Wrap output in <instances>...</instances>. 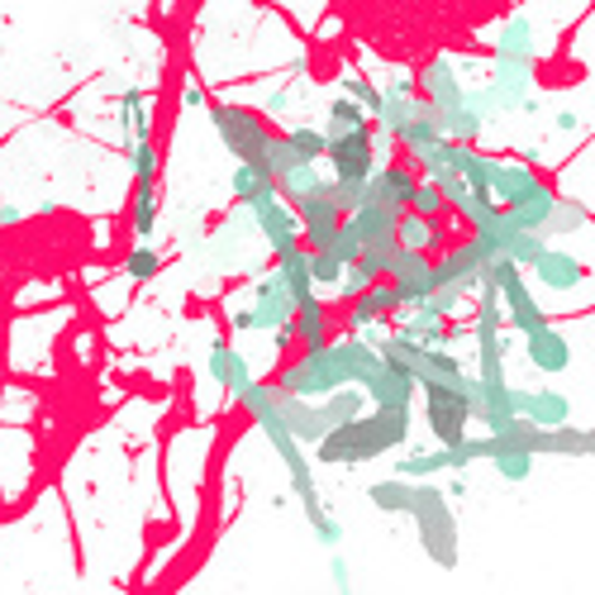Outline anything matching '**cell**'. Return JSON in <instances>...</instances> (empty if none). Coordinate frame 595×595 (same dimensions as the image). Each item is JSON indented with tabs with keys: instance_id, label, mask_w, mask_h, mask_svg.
<instances>
[{
	"instance_id": "obj_13",
	"label": "cell",
	"mask_w": 595,
	"mask_h": 595,
	"mask_svg": "<svg viewBox=\"0 0 595 595\" xmlns=\"http://www.w3.org/2000/svg\"><path fill=\"white\" fill-rule=\"evenodd\" d=\"M515 415L525 419L529 429H562L572 425V400L562 396V390H515Z\"/></svg>"
},
{
	"instance_id": "obj_54",
	"label": "cell",
	"mask_w": 595,
	"mask_h": 595,
	"mask_svg": "<svg viewBox=\"0 0 595 595\" xmlns=\"http://www.w3.org/2000/svg\"><path fill=\"white\" fill-rule=\"evenodd\" d=\"M20 220H24L20 206H0V224H5V229H10V224H20Z\"/></svg>"
},
{
	"instance_id": "obj_41",
	"label": "cell",
	"mask_w": 595,
	"mask_h": 595,
	"mask_svg": "<svg viewBox=\"0 0 595 595\" xmlns=\"http://www.w3.org/2000/svg\"><path fill=\"white\" fill-rule=\"evenodd\" d=\"M124 120H129L134 143H153V120H148V110H143V91H139V86H129V91H124Z\"/></svg>"
},
{
	"instance_id": "obj_11",
	"label": "cell",
	"mask_w": 595,
	"mask_h": 595,
	"mask_svg": "<svg viewBox=\"0 0 595 595\" xmlns=\"http://www.w3.org/2000/svg\"><path fill=\"white\" fill-rule=\"evenodd\" d=\"M415 91H425L419 100H425L433 114H448V110H453L458 100H462V91H467V86H462V71H458L453 57L439 53V57H429V67L415 77Z\"/></svg>"
},
{
	"instance_id": "obj_30",
	"label": "cell",
	"mask_w": 595,
	"mask_h": 595,
	"mask_svg": "<svg viewBox=\"0 0 595 595\" xmlns=\"http://www.w3.org/2000/svg\"><path fill=\"white\" fill-rule=\"evenodd\" d=\"M396 220H400V214H396V210H382V206H362L357 214H348V224L357 229L362 249H367V243H386V239H396Z\"/></svg>"
},
{
	"instance_id": "obj_12",
	"label": "cell",
	"mask_w": 595,
	"mask_h": 595,
	"mask_svg": "<svg viewBox=\"0 0 595 595\" xmlns=\"http://www.w3.org/2000/svg\"><path fill=\"white\" fill-rule=\"evenodd\" d=\"M543 186H548V181H543L529 163H500V157H496V177H491V200H496V210H519V206H529V200L539 196Z\"/></svg>"
},
{
	"instance_id": "obj_10",
	"label": "cell",
	"mask_w": 595,
	"mask_h": 595,
	"mask_svg": "<svg viewBox=\"0 0 595 595\" xmlns=\"http://www.w3.org/2000/svg\"><path fill=\"white\" fill-rule=\"evenodd\" d=\"M253 214V224H257V234H263L272 243V253H277V263L282 257H291L300 253V224H296V210L286 206V200L277 191H267V196H257L253 206H243Z\"/></svg>"
},
{
	"instance_id": "obj_35",
	"label": "cell",
	"mask_w": 595,
	"mask_h": 595,
	"mask_svg": "<svg viewBox=\"0 0 595 595\" xmlns=\"http://www.w3.org/2000/svg\"><path fill=\"white\" fill-rule=\"evenodd\" d=\"M448 472V458H443V448H433V453H410V458H400L396 462V482H429V476H439Z\"/></svg>"
},
{
	"instance_id": "obj_26",
	"label": "cell",
	"mask_w": 595,
	"mask_h": 595,
	"mask_svg": "<svg viewBox=\"0 0 595 595\" xmlns=\"http://www.w3.org/2000/svg\"><path fill=\"white\" fill-rule=\"evenodd\" d=\"M553 206H558V191H553V186H543L529 206L500 210V220H505V229H515V234H539L543 239V224H548V214H553Z\"/></svg>"
},
{
	"instance_id": "obj_36",
	"label": "cell",
	"mask_w": 595,
	"mask_h": 595,
	"mask_svg": "<svg viewBox=\"0 0 595 595\" xmlns=\"http://www.w3.org/2000/svg\"><path fill=\"white\" fill-rule=\"evenodd\" d=\"M339 96L348 100V106H357L362 114H367V120H372L376 110H382V86H372L367 77H357V71H353V77H343V81H339Z\"/></svg>"
},
{
	"instance_id": "obj_3",
	"label": "cell",
	"mask_w": 595,
	"mask_h": 595,
	"mask_svg": "<svg viewBox=\"0 0 595 595\" xmlns=\"http://www.w3.org/2000/svg\"><path fill=\"white\" fill-rule=\"evenodd\" d=\"M243 410L253 415V425L267 433L272 439V448H277L282 453V462H286V472H291V491L300 496V505H305V515H310V525L319 515H329L324 505H319V486H315V476H310V458H305V448L291 439V433H286V425L277 419V410H272V382H249L234 396Z\"/></svg>"
},
{
	"instance_id": "obj_21",
	"label": "cell",
	"mask_w": 595,
	"mask_h": 595,
	"mask_svg": "<svg viewBox=\"0 0 595 595\" xmlns=\"http://www.w3.org/2000/svg\"><path fill=\"white\" fill-rule=\"evenodd\" d=\"M496 57H505V63H529L539 57V34H533V20L529 14H510V20L500 24L496 34Z\"/></svg>"
},
{
	"instance_id": "obj_5",
	"label": "cell",
	"mask_w": 595,
	"mask_h": 595,
	"mask_svg": "<svg viewBox=\"0 0 595 595\" xmlns=\"http://www.w3.org/2000/svg\"><path fill=\"white\" fill-rule=\"evenodd\" d=\"M419 390H425L429 433L439 439V448H458L467 439V419H476V405H482L476 376H462L458 386H419Z\"/></svg>"
},
{
	"instance_id": "obj_53",
	"label": "cell",
	"mask_w": 595,
	"mask_h": 595,
	"mask_svg": "<svg viewBox=\"0 0 595 595\" xmlns=\"http://www.w3.org/2000/svg\"><path fill=\"white\" fill-rule=\"evenodd\" d=\"M333 582H339V595H353V586H348V562L333 558Z\"/></svg>"
},
{
	"instance_id": "obj_27",
	"label": "cell",
	"mask_w": 595,
	"mask_h": 595,
	"mask_svg": "<svg viewBox=\"0 0 595 595\" xmlns=\"http://www.w3.org/2000/svg\"><path fill=\"white\" fill-rule=\"evenodd\" d=\"M396 243L405 253H419V257H429L433 249L443 243V224H433V220H419V214L405 210L400 220H396Z\"/></svg>"
},
{
	"instance_id": "obj_51",
	"label": "cell",
	"mask_w": 595,
	"mask_h": 595,
	"mask_svg": "<svg viewBox=\"0 0 595 595\" xmlns=\"http://www.w3.org/2000/svg\"><path fill=\"white\" fill-rule=\"evenodd\" d=\"M553 124L562 129V134H576V129H582V114H576V110H558Z\"/></svg>"
},
{
	"instance_id": "obj_20",
	"label": "cell",
	"mask_w": 595,
	"mask_h": 595,
	"mask_svg": "<svg viewBox=\"0 0 595 595\" xmlns=\"http://www.w3.org/2000/svg\"><path fill=\"white\" fill-rule=\"evenodd\" d=\"M525 348H529V362L543 376H562V372L572 367V339L562 329H553V324L539 329L533 339H525Z\"/></svg>"
},
{
	"instance_id": "obj_16",
	"label": "cell",
	"mask_w": 595,
	"mask_h": 595,
	"mask_svg": "<svg viewBox=\"0 0 595 595\" xmlns=\"http://www.w3.org/2000/svg\"><path fill=\"white\" fill-rule=\"evenodd\" d=\"M415 186H419V177H415L410 167H405V163H386V167H376L372 181H367V206H382V210L405 214V210H410Z\"/></svg>"
},
{
	"instance_id": "obj_9",
	"label": "cell",
	"mask_w": 595,
	"mask_h": 595,
	"mask_svg": "<svg viewBox=\"0 0 595 595\" xmlns=\"http://www.w3.org/2000/svg\"><path fill=\"white\" fill-rule=\"evenodd\" d=\"M324 163H329V181H333V186H367L372 172H376L372 129H362V134H348V139H329Z\"/></svg>"
},
{
	"instance_id": "obj_4",
	"label": "cell",
	"mask_w": 595,
	"mask_h": 595,
	"mask_svg": "<svg viewBox=\"0 0 595 595\" xmlns=\"http://www.w3.org/2000/svg\"><path fill=\"white\" fill-rule=\"evenodd\" d=\"M410 519L419 529V548H425L443 572H453L462 539H458V519H453V505H448V491H439L433 482H419L415 500H410Z\"/></svg>"
},
{
	"instance_id": "obj_55",
	"label": "cell",
	"mask_w": 595,
	"mask_h": 595,
	"mask_svg": "<svg viewBox=\"0 0 595 595\" xmlns=\"http://www.w3.org/2000/svg\"><path fill=\"white\" fill-rule=\"evenodd\" d=\"M272 343H277V348H291V343H296V333H291V324H286V329H277V333H272Z\"/></svg>"
},
{
	"instance_id": "obj_42",
	"label": "cell",
	"mask_w": 595,
	"mask_h": 595,
	"mask_svg": "<svg viewBox=\"0 0 595 595\" xmlns=\"http://www.w3.org/2000/svg\"><path fill=\"white\" fill-rule=\"evenodd\" d=\"M157 272H163V257H157V249H148V243H139V249L124 257V277L129 282H153Z\"/></svg>"
},
{
	"instance_id": "obj_8",
	"label": "cell",
	"mask_w": 595,
	"mask_h": 595,
	"mask_svg": "<svg viewBox=\"0 0 595 595\" xmlns=\"http://www.w3.org/2000/svg\"><path fill=\"white\" fill-rule=\"evenodd\" d=\"M291 319H296L291 296H286V286H282L277 272H267V277H257V286H253V305H239V310H234V329H243V333H277V329L291 324Z\"/></svg>"
},
{
	"instance_id": "obj_47",
	"label": "cell",
	"mask_w": 595,
	"mask_h": 595,
	"mask_svg": "<svg viewBox=\"0 0 595 595\" xmlns=\"http://www.w3.org/2000/svg\"><path fill=\"white\" fill-rule=\"evenodd\" d=\"M305 267H310L315 291H319V286H339V282H343V267L333 263L329 253H305Z\"/></svg>"
},
{
	"instance_id": "obj_52",
	"label": "cell",
	"mask_w": 595,
	"mask_h": 595,
	"mask_svg": "<svg viewBox=\"0 0 595 595\" xmlns=\"http://www.w3.org/2000/svg\"><path fill=\"white\" fill-rule=\"evenodd\" d=\"M181 106H186V110H200V106H210V100H206V91H200V86H186V91H181Z\"/></svg>"
},
{
	"instance_id": "obj_37",
	"label": "cell",
	"mask_w": 595,
	"mask_h": 595,
	"mask_svg": "<svg viewBox=\"0 0 595 595\" xmlns=\"http://www.w3.org/2000/svg\"><path fill=\"white\" fill-rule=\"evenodd\" d=\"M286 143H291V153L300 157V163H310V167H319L324 163V134H319V129H310V124H300V129H291V134H286Z\"/></svg>"
},
{
	"instance_id": "obj_31",
	"label": "cell",
	"mask_w": 595,
	"mask_h": 595,
	"mask_svg": "<svg viewBox=\"0 0 595 595\" xmlns=\"http://www.w3.org/2000/svg\"><path fill=\"white\" fill-rule=\"evenodd\" d=\"M405 153H415V148H433V143H443V134H439V114H433L425 100L415 96V114H410V124H405V134L396 139Z\"/></svg>"
},
{
	"instance_id": "obj_25",
	"label": "cell",
	"mask_w": 595,
	"mask_h": 595,
	"mask_svg": "<svg viewBox=\"0 0 595 595\" xmlns=\"http://www.w3.org/2000/svg\"><path fill=\"white\" fill-rule=\"evenodd\" d=\"M277 196L286 200V206H300V200H315V196H329V177L319 167H310V163H296L286 177L277 181Z\"/></svg>"
},
{
	"instance_id": "obj_34",
	"label": "cell",
	"mask_w": 595,
	"mask_h": 595,
	"mask_svg": "<svg viewBox=\"0 0 595 595\" xmlns=\"http://www.w3.org/2000/svg\"><path fill=\"white\" fill-rule=\"evenodd\" d=\"M586 220H591L586 206H576V200H562L558 196V206H553V214H548V224H543V243L548 239H562V234H576V229H586Z\"/></svg>"
},
{
	"instance_id": "obj_38",
	"label": "cell",
	"mask_w": 595,
	"mask_h": 595,
	"mask_svg": "<svg viewBox=\"0 0 595 595\" xmlns=\"http://www.w3.org/2000/svg\"><path fill=\"white\" fill-rule=\"evenodd\" d=\"M548 253V243L539 239V234H510V243H505V263H515L519 272H525V267H533V263H539V257Z\"/></svg>"
},
{
	"instance_id": "obj_1",
	"label": "cell",
	"mask_w": 595,
	"mask_h": 595,
	"mask_svg": "<svg viewBox=\"0 0 595 595\" xmlns=\"http://www.w3.org/2000/svg\"><path fill=\"white\" fill-rule=\"evenodd\" d=\"M372 372H376V348L367 339H343V343L319 348V353L296 357L291 367L277 372V382L272 386H277L282 396H291V400L315 405V400H324V396H333V390H343V386H362Z\"/></svg>"
},
{
	"instance_id": "obj_50",
	"label": "cell",
	"mask_w": 595,
	"mask_h": 595,
	"mask_svg": "<svg viewBox=\"0 0 595 595\" xmlns=\"http://www.w3.org/2000/svg\"><path fill=\"white\" fill-rule=\"evenodd\" d=\"M286 110H291V91H272V96L263 100V120H267V114L277 120V114H286Z\"/></svg>"
},
{
	"instance_id": "obj_22",
	"label": "cell",
	"mask_w": 595,
	"mask_h": 595,
	"mask_svg": "<svg viewBox=\"0 0 595 595\" xmlns=\"http://www.w3.org/2000/svg\"><path fill=\"white\" fill-rule=\"evenodd\" d=\"M210 376H214V382H220L224 390H234V396H239V390L253 382V367H249V357H243L234 343L214 339V343H210Z\"/></svg>"
},
{
	"instance_id": "obj_32",
	"label": "cell",
	"mask_w": 595,
	"mask_h": 595,
	"mask_svg": "<svg viewBox=\"0 0 595 595\" xmlns=\"http://www.w3.org/2000/svg\"><path fill=\"white\" fill-rule=\"evenodd\" d=\"M367 500L376 505V510H386V515H410V500H415V482H372L367 486Z\"/></svg>"
},
{
	"instance_id": "obj_44",
	"label": "cell",
	"mask_w": 595,
	"mask_h": 595,
	"mask_svg": "<svg viewBox=\"0 0 595 595\" xmlns=\"http://www.w3.org/2000/svg\"><path fill=\"white\" fill-rule=\"evenodd\" d=\"M329 257H333V263H339V267H353L357 263V253H362V239H357V229L353 224H339V234H333V243H329V249H324Z\"/></svg>"
},
{
	"instance_id": "obj_43",
	"label": "cell",
	"mask_w": 595,
	"mask_h": 595,
	"mask_svg": "<svg viewBox=\"0 0 595 595\" xmlns=\"http://www.w3.org/2000/svg\"><path fill=\"white\" fill-rule=\"evenodd\" d=\"M410 214H419V220H433V224H439L443 214H448L443 196H439V186L419 181V186H415V196H410Z\"/></svg>"
},
{
	"instance_id": "obj_48",
	"label": "cell",
	"mask_w": 595,
	"mask_h": 595,
	"mask_svg": "<svg viewBox=\"0 0 595 595\" xmlns=\"http://www.w3.org/2000/svg\"><path fill=\"white\" fill-rule=\"evenodd\" d=\"M367 286H376V282H372V277H367V272H362V267H343V282L333 286V291H339V300H348V305H353L362 291H367Z\"/></svg>"
},
{
	"instance_id": "obj_49",
	"label": "cell",
	"mask_w": 595,
	"mask_h": 595,
	"mask_svg": "<svg viewBox=\"0 0 595 595\" xmlns=\"http://www.w3.org/2000/svg\"><path fill=\"white\" fill-rule=\"evenodd\" d=\"M310 529H315V539L324 543V548H339V543H343V525H339V519H333V515H319Z\"/></svg>"
},
{
	"instance_id": "obj_39",
	"label": "cell",
	"mask_w": 595,
	"mask_h": 595,
	"mask_svg": "<svg viewBox=\"0 0 595 595\" xmlns=\"http://www.w3.org/2000/svg\"><path fill=\"white\" fill-rule=\"evenodd\" d=\"M267 191H277V186H272V177L263 167H243V163L234 167V196L243 200V206H253V200L267 196Z\"/></svg>"
},
{
	"instance_id": "obj_28",
	"label": "cell",
	"mask_w": 595,
	"mask_h": 595,
	"mask_svg": "<svg viewBox=\"0 0 595 595\" xmlns=\"http://www.w3.org/2000/svg\"><path fill=\"white\" fill-rule=\"evenodd\" d=\"M291 333H296V343L305 348V353H319V348H329V315H324V300H315V305H305V310H296L291 319Z\"/></svg>"
},
{
	"instance_id": "obj_15",
	"label": "cell",
	"mask_w": 595,
	"mask_h": 595,
	"mask_svg": "<svg viewBox=\"0 0 595 595\" xmlns=\"http://www.w3.org/2000/svg\"><path fill=\"white\" fill-rule=\"evenodd\" d=\"M296 224H300V249L305 253H324L333 243V234H339L343 214L333 210L329 196H315V200H300L296 206Z\"/></svg>"
},
{
	"instance_id": "obj_17",
	"label": "cell",
	"mask_w": 595,
	"mask_h": 595,
	"mask_svg": "<svg viewBox=\"0 0 595 595\" xmlns=\"http://www.w3.org/2000/svg\"><path fill=\"white\" fill-rule=\"evenodd\" d=\"M362 396H367V405L372 410H410L415 405V382L405 372H396V367H386L382 357H376V372L367 376V382L357 386Z\"/></svg>"
},
{
	"instance_id": "obj_23",
	"label": "cell",
	"mask_w": 595,
	"mask_h": 595,
	"mask_svg": "<svg viewBox=\"0 0 595 595\" xmlns=\"http://www.w3.org/2000/svg\"><path fill=\"white\" fill-rule=\"evenodd\" d=\"M315 410H319V425H324V439H329L333 429H343V425H353L357 415H367V396H362L357 386H343V390H333V396L315 400Z\"/></svg>"
},
{
	"instance_id": "obj_29",
	"label": "cell",
	"mask_w": 595,
	"mask_h": 595,
	"mask_svg": "<svg viewBox=\"0 0 595 595\" xmlns=\"http://www.w3.org/2000/svg\"><path fill=\"white\" fill-rule=\"evenodd\" d=\"M277 277H282V286H286V296H291L296 310H305V305L319 300L315 282H310V267H305V249L291 253V257H282V263H277Z\"/></svg>"
},
{
	"instance_id": "obj_40",
	"label": "cell",
	"mask_w": 595,
	"mask_h": 595,
	"mask_svg": "<svg viewBox=\"0 0 595 595\" xmlns=\"http://www.w3.org/2000/svg\"><path fill=\"white\" fill-rule=\"evenodd\" d=\"M134 234L143 243L157 234V196H153V186H134Z\"/></svg>"
},
{
	"instance_id": "obj_6",
	"label": "cell",
	"mask_w": 595,
	"mask_h": 595,
	"mask_svg": "<svg viewBox=\"0 0 595 595\" xmlns=\"http://www.w3.org/2000/svg\"><path fill=\"white\" fill-rule=\"evenodd\" d=\"M210 124H214V134H220V143L239 157L243 167H263V153H267V139H272V129H267L263 114L249 110V106L214 100V106H210Z\"/></svg>"
},
{
	"instance_id": "obj_33",
	"label": "cell",
	"mask_w": 595,
	"mask_h": 595,
	"mask_svg": "<svg viewBox=\"0 0 595 595\" xmlns=\"http://www.w3.org/2000/svg\"><path fill=\"white\" fill-rule=\"evenodd\" d=\"M362 129H372V120H367V114H362L357 106H348V100L339 96V100H333V106H329V124L319 129V134H324V143H329V139L362 134Z\"/></svg>"
},
{
	"instance_id": "obj_45",
	"label": "cell",
	"mask_w": 595,
	"mask_h": 595,
	"mask_svg": "<svg viewBox=\"0 0 595 595\" xmlns=\"http://www.w3.org/2000/svg\"><path fill=\"white\" fill-rule=\"evenodd\" d=\"M443 458H448V472H467L476 458H486V433H482V439H472V433H467L458 448H443Z\"/></svg>"
},
{
	"instance_id": "obj_46",
	"label": "cell",
	"mask_w": 595,
	"mask_h": 595,
	"mask_svg": "<svg viewBox=\"0 0 595 595\" xmlns=\"http://www.w3.org/2000/svg\"><path fill=\"white\" fill-rule=\"evenodd\" d=\"M129 163H134V186L157 181V148L153 143H134V148H129Z\"/></svg>"
},
{
	"instance_id": "obj_24",
	"label": "cell",
	"mask_w": 595,
	"mask_h": 595,
	"mask_svg": "<svg viewBox=\"0 0 595 595\" xmlns=\"http://www.w3.org/2000/svg\"><path fill=\"white\" fill-rule=\"evenodd\" d=\"M390 310H400V300H396V286L390 282H376V286H367L353 305H348V324L353 329H367V324H376V319H386Z\"/></svg>"
},
{
	"instance_id": "obj_7",
	"label": "cell",
	"mask_w": 595,
	"mask_h": 595,
	"mask_svg": "<svg viewBox=\"0 0 595 595\" xmlns=\"http://www.w3.org/2000/svg\"><path fill=\"white\" fill-rule=\"evenodd\" d=\"M486 282L496 286V300H505V315H510V329L525 333V339H533L539 329H548V315L539 310V300H533L525 272H519L515 263H505V257H496V263L486 267Z\"/></svg>"
},
{
	"instance_id": "obj_2",
	"label": "cell",
	"mask_w": 595,
	"mask_h": 595,
	"mask_svg": "<svg viewBox=\"0 0 595 595\" xmlns=\"http://www.w3.org/2000/svg\"><path fill=\"white\" fill-rule=\"evenodd\" d=\"M405 439H410V410H367L353 425L333 429L315 448V458L329 467H362V462H376L390 448H400Z\"/></svg>"
},
{
	"instance_id": "obj_19",
	"label": "cell",
	"mask_w": 595,
	"mask_h": 595,
	"mask_svg": "<svg viewBox=\"0 0 595 595\" xmlns=\"http://www.w3.org/2000/svg\"><path fill=\"white\" fill-rule=\"evenodd\" d=\"M529 272L548 286V291H576V286H586V263H576V253H562V249H553V243H548V253Z\"/></svg>"
},
{
	"instance_id": "obj_18",
	"label": "cell",
	"mask_w": 595,
	"mask_h": 595,
	"mask_svg": "<svg viewBox=\"0 0 595 595\" xmlns=\"http://www.w3.org/2000/svg\"><path fill=\"white\" fill-rule=\"evenodd\" d=\"M529 453L533 458H591L595 453V433L591 429H576V425H562V429H548L529 433Z\"/></svg>"
},
{
	"instance_id": "obj_14",
	"label": "cell",
	"mask_w": 595,
	"mask_h": 595,
	"mask_svg": "<svg viewBox=\"0 0 595 595\" xmlns=\"http://www.w3.org/2000/svg\"><path fill=\"white\" fill-rule=\"evenodd\" d=\"M533 91V67L529 63H505V57H496V67H491V81H486V96L491 106H496V114H510L529 100Z\"/></svg>"
}]
</instances>
